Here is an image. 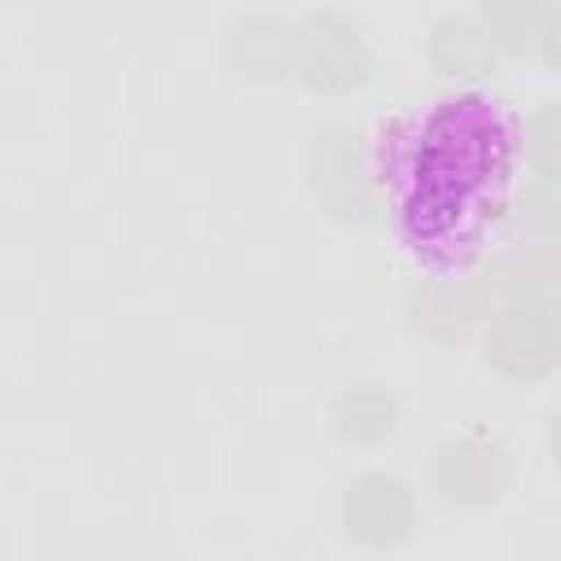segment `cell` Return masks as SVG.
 I'll return each instance as SVG.
<instances>
[{
  "instance_id": "obj_4",
  "label": "cell",
  "mask_w": 561,
  "mask_h": 561,
  "mask_svg": "<svg viewBox=\"0 0 561 561\" xmlns=\"http://www.w3.org/2000/svg\"><path fill=\"white\" fill-rule=\"evenodd\" d=\"M298 70L320 92H346L368 79V48L351 22L324 13L298 35Z\"/></svg>"
},
{
  "instance_id": "obj_3",
  "label": "cell",
  "mask_w": 561,
  "mask_h": 561,
  "mask_svg": "<svg viewBox=\"0 0 561 561\" xmlns=\"http://www.w3.org/2000/svg\"><path fill=\"white\" fill-rule=\"evenodd\" d=\"M486 359L508 377H543L561 359V329L548 302L508 298L486 324Z\"/></svg>"
},
{
  "instance_id": "obj_12",
  "label": "cell",
  "mask_w": 561,
  "mask_h": 561,
  "mask_svg": "<svg viewBox=\"0 0 561 561\" xmlns=\"http://www.w3.org/2000/svg\"><path fill=\"white\" fill-rule=\"evenodd\" d=\"M539 48H543V61H548L552 70H561V0H552V4H548V13H543Z\"/></svg>"
},
{
  "instance_id": "obj_7",
  "label": "cell",
  "mask_w": 561,
  "mask_h": 561,
  "mask_svg": "<svg viewBox=\"0 0 561 561\" xmlns=\"http://www.w3.org/2000/svg\"><path fill=\"white\" fill-rule=\"evenodd\" d=\"M430 61L438 75L473 79L495 66V39H491V31L473 26L469 18H443L430 39Z\"/></svg>"
},
{
  "instance_id": "obj_6",
  "label": "cell",
  "mask_w": 561,
  "mask_h": 561,
  "mask_svg": "<svg viewBox=\"0 0 561 561\" xmlns=\"http://www.w3.org/2000/svg\"><path fill=\"white\" fill-rule=\"evenodd\" d=\"M408 526V500H403V486L386 473H368L351 486L346 495V530L359 535V539H394L403 535Z\"/></svg>"
},
{
  "instance_id": "obj_10",
  "label": "cell",
  "mask_w": 561,
  "mask_h": 561,
  "mask_svg": "<svg viewBox=\"0 0 561 561\" xmlns=\"http://www.w3.org/2000/svg\"><path fill=\"white\" fill-rule=\"evenodd\" d=\"M241 35H245V48H250V53H237V66H245L250 75H276V70L285 66V53L298 57V39H289L294 31L280 26V22H276L272 39H259V22H250ZM280 75H285V70H280Z\"/></svg>"
},
{
  "instance_id": "obj_2",
  "label": "cell",
  "mask_w": 561,
  "mask_h": 561,
  "mask_svg": "<svg viewBox=\"0 0 561 561\" xmlns=\"http://www.w3.org/2000/svg\"><path fill=\"white\" fill-rule=\"evenodd\" d=\"M491 289L539 302L561 294V193L539 188L522 202L491 263Z\"/></svg>"
},
{
  "instance_id": "obj_8",
  "label": "cell",
  "mask_w": 561,
  "mask_h": 561,
  "mask_svg": "<svg viewBox=\"0 0 561 561\" xmlns=\"http://www.w3.org/2000/svg\"><path fill=\"white\" fill-rule=\"evenodd\" d=\"M337 430L346 438H359V443H377L394 430V399L386 390H377L373 381H359L351 386L342 399H337Z\"/></svg>"
},
{
  "instance_id": "obj_9",
  "label": "cell",
  "mask_w": 561,
  "mask_h": 561,
  "mask_svg": "<svg viewBox=\"0 0 561 561\" xmlns=\"http://www.w3.org/2000/svg\"><path fill=\"white\" fill-rule=\"evenodd\" d=\"M543 0H482V18L495 44L526 57L543 35Z\"/></svg>"
},
{
  "instance_id": "obj_11",
  "label": "cell",
  "mask_w": 561,
  "mask_h": 561,
  "mask_svg": "<svg viewBox=\"0 0 561 561\" xmlns=\"http://www.w3.org/2000/svg\"><path fill=\"white\" fill-rule=\"evenodd\" d=\"M530 153H535V167L543 171V180L561 184V101H548L530 118Z\"/></svg>"
},
{
  "instance_id": "obj_1",
  "label": "cell",
  "mask_w": 561,
  "mask_h": 561,
  "mask_svg": "<svg viewBox=\"0 0 561 561\" xmlns=\"http://www.w3.org/2000/svg\"><path fill=\"white\" fill-rule=\"evenodd\" d=\"M517 114L486 92H456L399 114L377 136V184L408 254L447 276L486 254L513 210Z\"/></svg>"
},
{
  "instance_id": "obj_13",
  "label": "cell",
  "mask_w": 561,
  "mask_h": 561,
  "mask_svg": "<svg viewBox=\"0 0 561 561\" xmlns=\"http://www.w3.org/2000/svg\"><path fill=\"white\" fill-rule=\"evenodd\" d=\"M552 456H557V469H561V408L552 416Z\"/></svg>"
},
{
  "instance_id": "obj_5",
  "label": "cell",
  "mask_w": 561,
  "mask_h": 561,
  "mask_svg": "<svg viewBox=\"0 0 561 561\" xmlns=\"http://www.w3.org/2000/svg\"><path fill=\"white\" fill-rule=\"evenodd\" d=\"M438 482H443L447 500H456V504H486V500H495L504 491L508 460H504V451H500L495 438L465 434V438H456V443L443 447Z\"/></svg>"
}]
</instances>
